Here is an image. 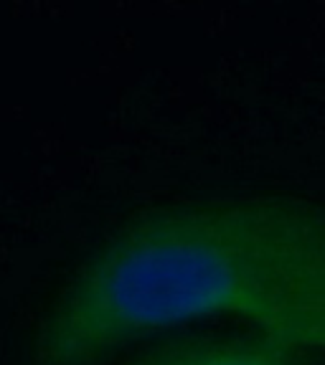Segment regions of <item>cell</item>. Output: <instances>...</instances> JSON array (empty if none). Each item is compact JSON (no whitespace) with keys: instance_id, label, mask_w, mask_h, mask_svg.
<instances>
[{"instance_id":"1","label":"cell","mask_w":325,"mask_h":365,"mask_svg":"<svg viewBox=\"0 0 325 365\" xmlns=\"http://www.w3.org/2000/svg\"><path fill=\"white\" fill-rule=\"evenodd\" d=\"M211 314L325 353L323 205L251 195L132 218L51 309L36 365H102L130 342Z\"/></svg>"},{"instance_id":"2","label":"cell","mask_w":325,"mask_h":365,"mask_svg":"<svg viewBox=\"0 0 325 365\" xmlns=\"http://www.w3.org/2000/svg\"><path fill=\"white\" fill-rule=\"evenodd\" d=\"M130 365H320L287 342L267 335H194L137 355Z\"/></svg>"}]
</instances>
